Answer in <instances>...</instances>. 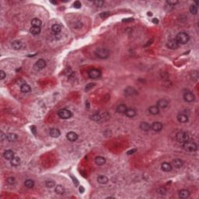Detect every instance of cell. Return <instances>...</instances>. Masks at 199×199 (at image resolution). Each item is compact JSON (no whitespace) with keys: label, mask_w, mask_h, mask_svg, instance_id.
I'll return each instance as SVG.
<instances>
[{"label":"cell","mask_w":199,"mask_h":199,"mask_svg":"<svg viewBox=\"0 0 199 199\" xmlns=\"http://www.w3.org/2000/svg\"><path fill=\"white\" fill-rule=\"evenodd\" d=\"M176 40L178 42V44H181V45H185L187 44L190 40V37L187 33L185 32H181L179 34H177L176 36Z\"/></svg>","instance_id":"obj_1"},{"label":"cell","mask_w":199,"mask_h":199,"mask_svg":"<svg viewBox=\"0 0 199 199\" xmlns=\"http://www.w3.org/2000/svg\"><path fill=\"white\" fill-rule=\"evenodd\" d=\"M176 139L178 142L184 143L185 142L190 141V136L185 131H179L176 135Z\"/></svg>","instance_id":"obj_2"},{"label":"cell","mask_w":199,"mask_h":199,"mask_svg":"<svg viewBox=\"0 0 199 199\" xmlns=\"http://www.w3.org/2000/svg\"><path fill=\"white\" fill-rule=\"evenodd\" d=\"M95 55L101 59H105L108 58L110 51L106 48H97L95 51Z\"/></svg>","instance_id":"obj_3"},{"label":"cell","mask_w":199,"mask_h":199,"mask_svg":"<svg viewBox=\"0 0 199 199\" xmlns=\"http://www.w3.org/2000/svg\"><path fill=\"white\" fill-rule=\"evenodd\" d=\"M183 147L187 152H194L197 149V146L196 143H194L193 142H190V141L184 142Z\"/></svg>","instance_id":"obj_4"},{"label":"cell","mask_w":199,"mask_h":199,"mask_svg":"<svg viewBox=\"0 0 199 199\" xmlns=\"http://www.w3.org/2000/svg\"><path fill=\"white\" fill-rule=\"evenodd\" d=\"M58 115L60 118L62 119H69L72 117V112L67 109H60L58 111Z\"/></svg>","instance_id":"obj_5"},{"label":"cell","mask_w":199,"mask_h":199,"mask_svg":"<svg viewBox=\"0 0 199 199\" xmlns=\"http://www.w3.org/2000/svg\"><path fill=\"white\" fill-rule=\"evenodd\" d=\"M101 72L97 69H92L88 72V76L91 79H97L100 76Z\"/></svg>","instance_id":"obj_6"},{"label":"cell","mask_w":199,"mask_h":199,"mask_svg":"<svg viewBox=\"0 0 199 199\" xmlns=\"http://www.w3.org/2000/svg\"><path fill=\"white\" fill-rule=\"evenodd\" d=\"M195 99V97L193 94V93L190 92V91H187L184 93V100L186 101V102H188V103H191V102H193Z\"/></svg>","instance_id":"obj_7"},{"label":"cell","mask_w":199,"mask_h":199,"mask_svg":"<svg viewBox=\"0 0 199 199\" xmlns=\"http://www.w3.org/2000/svg\"><path fill=\"white\" fill-rule=\"evenodd\" d=\"M166 46L168 47L170 49L175 50V49L178 48V47H179V44H178V42L176 40V39H170L167 41Z\"/></svg>","instance_id":"obj_8"},{"label":"cell","mask_w":199,"mask_h":199,"mask_svg":"<svg viewBox=\"0 0 199 199\" xmlns=\"http://www.w3.org/2000/svg\"><path fill=\"white\" fill-rule=\"evenodd\" d=\"M46 67V61L44 60V59H39L37 60V61L35 63L34 65V68L36 69H38V70H40V69H43L44 68Z\"/></svg>","instance_id":"obj_9"},{"label":"cell","mask_w":199,"mask_h":199,"mask_svg":"<svg viewBox=\"0 0 199 199\" xmlns=\"http://www.w3.org/2000/svg\"><path fill=\"white\" fill-rule=\"evenodd\" d=\"M151 128L155 131H160L163 128V124L160 121L153 122L152 124L151 125Z\"/></svg>","instance_id":"obj_10"},{"label":"cell","mask_w":199,"mask_h":199,"mask_svg":"<svg viewBox=\"0 0 199 199\" xmlns=\"http://www.w3.org/2000/svg\"><path fill=\"white\" fill-rule=\"evenodd\" d=\"M168 105H169V102L166 100H164V99L158 100L157 101V103H156V106L159 108H162V109L166 108L167 107H168Z\"/></svg>","instance_id":"obj_11"},{"label":"cell","mask_w":199,"mask_h":199,"mask_svg":"<svg viewBox=\"0 0 199 199\" xmlns=\"http://www.w3.org/2000/svg\"><path fill=\"white\" fill-rule=\"evenodd\" d=\"M66 138L70 142H75L78 139V135L75 132H73V131H70V132L67 133Z\"/></svg>","instance_id":"obj_12"},{"label":"cell","mask_w":199,"mask_h":199,"mask_svg":"<svg viewBox=\"0 0 199 199\" xmlns=\"http://www.w3.org/2000/svg\"><path fill=\"white\" fill-rule=\"evenodd\" d=\"M4 158L7 160H11L14 158V152L12 150H6L3 153Z\"/></svg>","instance_id":"obj_13"},{"label":"cell","mask_w":199,"mask_h":199,"mask_svg":"<svg viewBox=\"0 0 199 199\" xmlns=\"http://www.w3.org/2000/svg\"><path fill=\"white\" fill-rule=\"evenodd\" d=\"M6 139L9 142H14L18 140V135L16 134H14V133H9L6 135Z\"/></svg>","instance_id":"obj_14"},{"label":"cell","mask_w":199,"mask_h":199,"mask_svg":"<svg viewBox=\"0 0 199 199\" xmlns=\"http://www.w3.org/2000/svg\"><path fill=\"white\" fill-rule=\"evenodd\" d=\"M176 118L180 123H186L188 121V117L185 114H179L177 115Z\"/></svg>","instance_id":"obj_15"},{"label":"cell","mask_w":199,"mask_h":199,"mask_svg":"<svg viewBox=\"0 0 199 199\" xmlns=\"http://www.w3.org/2000/svg\"><path fill=\"white\" fill-rule=\"evenodd\" d=\"M161 169L164 171V172H170L172 169V165L169 163H163L161 165Z\"/></svg>","instance_id":"obj_16"},{"label":"cell","mask_w":199,"mask_h":199,"mask_svg":"<svg viewBox=\"0 0 199 199\" xmlns=\"http://www.w3.org/2000/svg\"><path fill=\"white\" fill-rule=\"evenodd\" d=\"M49 133H50V135L51 136L52 138H58V137H59L60 135H61L60 131L58 129H57V128H51L50 130Z\"/></svg>","instance_id":"obj_17"},{"label":"cell","mask_w":199,"mask_h":199,"mask_svg":"<svg viewBox=\"0 0 199 199\" xmlns=\"http://www.w3.org/2000/svg\"><path fill=\"white\" fill-rule=\"evenodd\" d=\"M124 114L128 118H133L136 115V110L133 108H129V109L126 110V111H125Z\"/></svg>","instance_id":"obj_18"},{"label":"cell","mask_w":199,"mask_h":199,"mask_svg":"<svg viewBox=\"0 0 199 199\" xmlns=\"http://www.w3.org/2000/svg\"><path fill=\"white\" fill-rule=\"evenodd\" d=\"M140 128L144 131H149L151 129V125L147 122H142L140 124Z\"/></svg>","instance_id":"obj_19"},{"label":"cell","mask_w":199,"mask_h":199,"mask_svg":"<svg viewBox=\"0 0 199 199\" xmlns=\"http://www.w3.org/2000/svg\"><path fill=\"white\" fill-rule=\"evenodd\" d=\"M173 165L175 168H181L184 165V162L180 159H175L173 160Z\"/></svg>","instance_id":"obj_20"},{"label":"cell","mask_w":199,"mask_h":199,"mask_svg":"<svg viewBox=\"0 0 199 199\" xmlns=\"http://www.w3.org/2000/svg\"><path fill=\"white\" fill-rule=\"evenodd\" d=\"M61 25L59 24H54L53 26L51 27V31H52V33H54L55 34H59L61 32Z\"/></svg>","instance_id":"obj_21"},{"label":"cell","mask_w":199,"mask_h":199,"mask_svg":"<svg viewBox=\"0 0 199 199\" xmlns=\"http://www.w3.org/2000/svg\"><path fill=\"white\" fill-rule=\"evenodd\" d=\"M12 48L15 50H19L22 48V42L19 40H14L12 42Z\"/></svg>","instance_id":"obj_22"},{"label":"cell","mask_w":199,"mask_h":199,"mask_svg":"<svg viewBox=\"0 0 199 199\" xmlns=\"http://www.w3.org/2000/svg\"><path fill=\"white\" fill-rule=\"evenodd\" d=\"M20 90H21L22 93H27L30 92L31 88L28 84H27V83H24V84H22L21 86H20Z\"/></svg>","instance_id":"obj_23"},{"label":"cell","mask_w":199,"mask_h":199,"mask_svg":"<svg viewBox=\"0 0 199 199\" xmlns=\"http://www.w3.org/2000/svg\"><path fill=\"white\" fill-rule=\"evenodd\" d=\"M189 196H190V192H189V191H187V190H181L179 192V197L181 198L185 199V198L189 197Z\"/></svg>","instance_id":"obj_24"},{"label":"cell","mask_w":199,"mask_h":199,"mask_svg":"<svg viewBox=\"0 0 199 199\" xmlns=\"http://www.w3.org/2000/svg\"><path fill=\"white\" fill-rule=\"evenodd\" d=\"M149 112L152 115H156L160 113V109L157 106H151L149 108Z\"/></svg>","instance_id":"obj_25"},{"label":"cell","mask_w":199,"mask_h":199,"mask_svg":"<svg viewBox=\"0 0 199 199\" xmlns=\"http://www.w3.org/2000/svg\"><path fill=\"white\" fill-rule=\"evenodd\" d=\"M65 187L62 186V185H56L55 187V192L58 194H63L65 193Z\"/></svg>","instance_id":"obj_26"},{"label":"cell","mask_w":199,"mask_h":199,"mask_svg":"<svg viewBox=\"0 0 199 199\" xmlns=\"http://www.w3.org/2000/svg\"><path fill=\"white\" fill-rule=\"evenodd\" d=\"M95 163L98 166H102V165H103L104 163H106V160L104 159L103 157H102V156H97V157H96V159H95Z\"/></svg>","instance_id":"obj_27"},{"label":"cell","mask_w":199,"mask_h":199,"mask_svg":"<svg viewBox=\"0 0 199 199\" xmlns=\"http://www.w3.org/2000/svg\"><path fill=\"white\" fill-rule=\"evenodd\" d=\"M11 162V165L13 166H18L20 165V163H21V160H20V158L17 156H14V158L13 160H10Z\"/></svg>","instance_id":"obj_28"},{"label":"cell","mask_w":199,"mask_h":199,"mask_svg":"<svg viewBox=\"0 0 199 199\" xmlns=\"http://www.w3.org/2000/svg\"><path fill=\"white\" fill-rule=\"evenodd\" d=\"M97 181H98V183H100V184H107V183L108 182V178H107L106 176L101 175V176H99L97 177Z\"/></svg>","instance_id":"obj_29"},{"label":"cell","mask_w":199,"mask_h":199,"mask_svg":"<svg viewBox=\"0 0 199 199\" xmlns=\"http://www.w3.org/2000/svg\"><path fill=\"white\" fill-rule=\"evenodd\" d=\"M127 107L124 105V104H120V105L118 106L117 109H116V111L119 114H124L125 111L127 110Z\"/></svg>","instance_id":"obj_30"},{"label":"cell","mask_w":199,"mask_h":199,"mask_svg":"<svg viewBox=\"0 0 199 199\" xmlns=\"http://www.w3.org/2000/svg\"><path fill=\"white\" fill-rule=\"evenodd\" d=\"M31 24H32V27H41V24H42V23H41V21L37 19V18H34L32 19V21H31Z\"/></svg>","instance_id":"obj_31"},{"label":"cell","mask_w":199,"mask_h":199,"mask_svg":"<svg viewBox=\"0 0 199 199\" xmlns=\"http://www.w3.org/2000/svg\"><path fill=\"white\" fill-rule=\"evenodd\" d=\"M30 33L34 34V35H37L39 34L40 33V27H32L30 29Z\"/></svg>","instance_id":"obj_32"},{"label":"cell","mask_w":199,"mask_h":199,"mask_svg":"<svg viewBox=\"0 0 199 199\" xmlns=\"http://www.w3.org/2000/svg\"><path fill=\"white\" fill-rule=\"evenodd\" d=\"M24 185H25V187H27V188H32V187L34 186V181H32V180L28 179V180L25 181Z\"/></svg>","instance_id":"obj_33"},{"label":"cell","mask_w":199,"mask_h":199,"mask_svg":"<svg viewBox=\"0 0 199 199\" xmlns=\"http://www.w3.org/2000/svg\"><path fill=\"white\" fill-rule=\"evenodd\" d=\"M124 92L126 93L125 94L128 95V96H131V95H132V94H135L136 93V91L132 87H128L126 90H125Z\"/></svg>","instance_id":"obj_34"},{"label":"cell","mask_w":199,"mask_h":199,"mask_svg":"<svg viewBox=\"0 0 199 199\" xmlns=\"http://www.w3.org/2000/svg\"><path fill=\"white\" fill-rule=\"evenodd\" d=\"M45 184H46V186H47L48 187H50V188L54 187L56 185L55 182L53 180H48Z\"/></svg>","instance_id":"obj_35"},{"label":"cell","mask_w":199,"mask_h":199,"mask_svg":"<svg viewBox=\"0 0 199 199\" xmlns=\"http://www.w3.org/2000/svg\"><path fill=\"white\" fill-rule=\"evenodd\" d=\"M90 118L93 121H100L101 119V116L99 114H92L90 116Z\"/></svg>","instance_id":"obj_36"},{"label":"cell","mask_w":199,"mask_h":199,"mask_svg":"<svg viewBox=\"0 0 199 199\" xmlns=\"http://www.w3.org/2000/svg\"><path fill=\"white\" fill-rule=\"evenodd\" d=\"M190 12L192 14H194V15L197 14V7L196 6H190Z\"/></svg>","instance_id":"obj_37"},{"label":"cell","mask_w":199,"mask_h":199,"mask_svg":"<svg viewBox=\"0 0 199 199\" xmlns=\"http://www.w3.org/2000/svg\"><path fill=\"white\" fill-rule=\"evenodd\" d=\"M6 182L8 184H15L16 180H15L14 177H12V176L11 177H8L6 179Z\"/></svg>","instance_id":"obj_38"},{"label":"cell","mask_w":199,"mask_h":199,"mask_svg":"<svg viewBox=\"0 0 199 199\" xmlns=\"http://www.w3.org/2000/svg\"><path fill=\"white\" fill-rule=\"evenodd\" d=\"M110 16V13L109 12H103L102 13L100 14V16L102 18V19H106L107 17H108Z\"/></svg>","instance_id":"obj_39"},{"label":"cell","mask_w":199,"mask_h":199,"mask_svg":"<svg viewBox=\"0 0 199 199\" xmlns=\"http://www.w3.org/2000/svg\"><path fill=\"white\" fill-rule=\"evenodd\" d=\"M103 3H104L103 1H100V0H98V1H94V2H93V4L95 5L96 6H97V7L102 6L103 5Z\"/></svg>","instance_id":"obj_40"},{"label":"cell","mask_w":199,"mask_h":199,"mask_svg":"<svg viewBox=\"0 0 199 199\" xmlns=\"http://www.w3.org/2000/svg\"><path fill=\"white\" fill-rule=\"evenodd\" d=\"M73 6H74V7L76 8V9H79V8H81L82 4H81V3L79 1H76L74 3V4H73Z\"/></svg>","instance_id":"obj_41"},{"label":"cell","mask_w":199,"mask_h":199,"mask_svg":"<svg viewBox=\"0 0 199 199\" xmlns=\"http://www.w3.org/2000/svg\"><path fill=\"white\" fill-rule=\"evenodd\" d=\"M6 76V72H5L4 71H3V70L0 71V79H1V80L4 79Z\"/></svg>","instance_id":"obj_42"},{"label":"cell","mask_w":199,"mask_h":199,"mask_svg":"<svg viewBox=\"0 0 199 199\" xmlns=\"http://www.w3.org/2000/svg\"><path fill=\"white\" fill-rule=\"evenodd\" d=\"M96 84L95 83H89V84H87L86 85V90H90V89H92L94 86H95Z\"/></svg>","instance_id":"obj_43"},{"label":"cell","mask_w":199,"mask_h":199,"mask_svg":"<svg viewBox=\"0 0 199 199\" xmlns=\"http://www.w3.org/2000/svg\"><path fill=\"white\" fill-rule=\"evenodd\" d=\"M157 191H158V193L159 194H165L166 193V190L164 189V188H162V187H160V188H159L158 190H157Z\"/></svg>","instance_id":"obj_44"},{"label":"cell","mask_w":199,"mask_h":199,"mask_svg":"<svg viewBox=\"0 0 199 199\" xmlns=\"http://www.w3.org/2000/svg\"><path fill=\"white\" fill-rule=\"evenodd\" d=\"M136 151H137V149H133L128 151V152H127V154H128V155H132V154H134Z\"/></svg>","instance_id":"obj_45"},{"label":"cell","mask_w":199,"mask_h":199,"mask_svg":"<svg viewBox=\"0 0 199 199\" xmlns=\"http://www.w3.org/2000/svg\"><path fill=\"white\" fill-rule=\"evenodd\" d=\"M72 180H73V183H74V184L76 185V186H77L78 184H79V181H77V179L76 177H73V176H72Z\"/></svg>","instance_id":"obj_46"},{"label":"cell","mask_w":199,"mask_h":199,"mask_svg":"<svg viewBox=\"0 0 199 199\" xmlns=\"http://www.w3.org/2000/svg\"><path fill=\"white\" fill-rule=\"evenodd\" d=\"M4 139H6V135H5L3 132H1V140L3 141Z\"/></svg>","instance_id":"obj_47"},{"label":"cell","mask_w":199,"mask_h":199,"mask_svg":"<svg viewBox=\"0 0 199 199\" xmlns=\"http://www.w3.org/2000/svg\"><path fill=\"white\" fill-rule=\"evenodd\" d=\"M133 19L132 18H128L127 19H123V22H129V21H132Z\"/></svg>","instance_id":"obj_48"},{"label":"cell","mask_w":199,"mask_h":199,"mask_svg":"<svg viewBox=\"0 0 199 199\" xmlns=\"http://www.w3.org/2000/svg\"><path fill=\"white\" fill-rule=\"evenodd\" d=\"M79 191H80V193H83L85 191V189H84V187H83L82 186H81L80 187H79Z\"/></svg>","instance_id":"obj_49"},{"label":"cell","mask_w":199,"mask_h":199,"mask_svg":"<svg viewBox=\"0 0 199 199\" xmlns=\"http://www.w3.org/2000/svg\"><path fill=\"white\" fill-rule=\"evenodd\" d=\"M31 129H32V131H33V133L35 135V134H36V128H35L34 126H33V127H31Z\"/></svg>","instance_id":"obj_50"},{"label":"cell","mask_w":199,"mask_h":199,"mask_svg":"<svg viewBox=\"0 0 199 199\" xmlns=\"http://www.w3.org/2000/svg\"><path fill=\"white\" fill-rule=\"evenodd\" d=\"M152 22H153L154 24H158V23H159V21H158V19H153V20H152Z\"/></svg>","instance_id":"obj_51"},{"label":"cell","mask_w":199,"mask_h":199,"mask_svg":"<svg viewBox=\"0 0 199 199\" xmlns=\"http://www.w3.org/2000/svg\"><path fill=\"white\" fill-rule=\"evenodd\" d=\"M51 3H53V4H57V2H54V1H51Z\"/></svg>","instance_id":"obj_52"},{"label":"cell","mask_w":199,"mask_h":199,"mask_svg":"<svg viewBox=\"0 0 199 199\" xmlns=\"http://www.w3.org/2000/svg\"><path fill=\"white\" fill-rule=\"evenodd\" d=\"M148 15H149V16H152V13H149H149H148Z\"/></svg>","instance_id":"obj_53"},{"label":"cell","mask_w":199,"mask_h":199,"mask_svg":"<svg viewBox=\"0 0 199 199\" xmlns=\"http://www.w3.org/2000/svg\"><path fill=\"white\" fill-rule=\"evenodd\" d=\"M195 4H196V5L197 6V5H198V2H195Z\"/></svg>","instance_id":"obj_54"}]
</instances>
